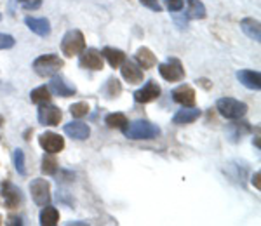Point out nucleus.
Here are the masks:
<instances>
[{"label": "nucleus", "instance_id": "16", "mask_svg": "<svg viewBox=\"0 0 261 226\" xmlns=\"http://www.w3.org/2000/svg\"><path fill=\"white\" fill-rule=\"evenodd\" d=\"M237 78L241 80V83L247 89L252 91H259L261 89V75L259 72H252V70H239Z\"/></svg>", "mask_w": 261, "mask_h": 226}, {"label": "nucleus", "instance_id": "12", "mask_svg": "<svg viewBox=\"0 0 261 226\" xmlns=\"http://www.w3.org/2000/svg\"><path fill=\"white\" fill-rule=\"evenodd\" d=\"M172 99L181 106H193L195 104V91L190 86H179L171 93Z\"/></svg>", "mask_w": 261, "mask_h": 226}, {"label": "nucleus", "instance_id": "28", "mask_svg": "<svg viewBox=\"0 0 261 226\" xmlns=\"http://www.w3.org/2000/svg\"><path fill=\"white\" fill-rule=\"evenodd\" d=\"M120 91H122V87L119 80H117V78H108L107 83L103 86V89H101V93L105 94V98L112 99V98H117V96L120 94Z\"/></svg>", "mask_w": 261, "mask_h": 226}, {"label": "nucleus", "instance_id": "29", "mask_svg": "<svg viewBox=\"0 0 261 226\" xmlns=\"http://www.w3.org/2000/svg\"><path fill=\"white\" fill-rule=\"evenodd\" d=\"M12 160H14L16 171H18V173H19L21 176L27 174V169H24V153H23V150L16 148V150H14V153H12Z\"/></svg>", "mask_w": 261, "mask_h": 226}, {"label": "nucleus", "instance_id": "14", "mask_svg": "<svg viewBox=\"0 0 261 226\" xmlns=\"http://www.w3.org/2000/svg\"><path fill=\"white\" fill-rule=\"evenodd\" d=\"M120 73L129 83H140L143 82V70L134 61H124L120 66Z\"/></svg>", "mask_w": 261, "mask_h": 226}, {"label": "nucleus", "instance_id": "7", "mask_svg": "<svg viewBox=\"0 0 261 226\" xmlns=\"http://www.w3.org/2000/svg\"><path fill=\"white\" fill-rule=\"evenodd\" d=\"M0 195H2V200L7 209H16L21 206V202H23L21 190L9 181H4L2 185H0Z\"/></svg>", "mask_w": 261, "mask_h": 226}, {"label": "nucleus", "instance_id": "3", "mask_svg": "<svg viewBox=\"0 0 261 226\" xmlns=\"http://www.w3.org/2000/svg\"><path fill=\"white\" fill-rule=\"evenodd\" d=\"M86 49V39L81 30H68L61 40V52L66 58L79 56Z\"/></svg>", "mask_w": 261, "mask_h": 226}, {"label": "nucleus", "instance_id": "15", "mask_svg": "<svg viewBox=\"0 0 261 226\" xmlns=\"http://www.w3.org/2000/svg\"><path fill=\"white\" fill-rule=\"evenodd\" d=\"M63 131H65L66 136L73 137V139H77V141H84L91 136L89 125H86L84 122H70L63 127Z\"/></svg>", "mask_w": 261, "mask_h": 226}, {"label": "nucleus", "instance_id": "17", "mask_svg": "<svg viewBox=\"0 0 261 226\" xmlns=\"http://www.w3.org/2000/svg\"><path fill=\"white\" fill-rule=\"evenodd\" d=\"M24 23H27V26L30 28L33 33H37L39 37H47L50 33V23L45 18H30V16H27Z\"/></svg>", "mask_w": 261, "mask_h": 226}, {"label": "nucleus", "instance_id": "32", "mask_svg": "<svg viewBox=\"0 0 261 226\" xmlns=\"http://www.w3.org/2000/svg\"><path fill=\"white\" fill-rule=\"evenodd\" d=\"M24 11H35L42 6V0H16Z\"/></svg>", "mask_w": 261, "mask_h": 226}, {"label": "nucleus", "instance_id": "5", "mask_svg": "<svg viewBox=\"0 0 261 226\" xmlns=\"http://www.w3.org/2000/svg\"><path fill=\"white\" fill-rule=\"evenodd\" d=\"M159 73L167 82H179L185 78V70L181 66V61L176 60V58H171L166 63H161L159 65Z\"/></svg>", "mask_w": 261, "mask_h": 226}, {"label": "nucleus", "instance_id": "6", "mask_svg": "<svg viewBox=\"0 0 261 226\" xmlns=\"http://www.w3.org/2000/svg\"><path fill=\"white\" fill-rule=\"evenodd\" d=\"M30 193H32L33 202H35L37 206L44 207V206H47V204H50V185L45 179H42V178L33 179L30 183Z\"/></svg>", "mask_w": 261, "mask_h": 226}, {"label": "nucleus", "instance_id": "35", "mask_svg": "<svg viewBox=\"0 0 261 226\" xmlns=\"http://www.w3.org/2000/svg\"><path fill=\"white\" fill-rule=\"evenodd\" d=\"M252 185L258 188V190H261V185H259V173H256L254 176H252Z\"/></svg>", "mask_w": 261, "mask_h": 226}, {"label": "nucleus", "instance_id": "18", "mask_svg": "<svg viewBox=\"0 0 261 226\" xmlns=\"http://www.w3.org/2000/svg\"><path fill=\"white\" fill-rule=\"evenodd\" d=\"M199 117H200V110H197V108H193V106H185L183 110H179L172 117V122L176 125H187V124L195 122Z\"/></svg>", "mask_w": 261, "mask_h": 226}, {"label": "nucleus", "instance_id": "27", "mask_svg": "<svg viewBox=\"0 0 261 226\" xmlns=\"http://www.w3.org/2000/svg\"><path fill=\"white\" fill-rule=\"evenodd\" d=\"M30 99H32V103H35V104L49 103V99H50V91H49V87L40 86V87H37V89H33L32 93H30Z\"/></svg>", "mask_w": 261, "mask_h": 226}, {"label": "nucleus", "instance_id": "13", "mask_svg": "<svg viewBox=\"0 0 261 226\" xmlns=\"http://www.w3.org/2000/svg\"><path fill=\"white\" fill-rule=\"evenodd\" d=\"M49 91L56 96H61V98H70V96H73L77 93V89H75L73 86H70V83L61 77H53V80L49 82Z\"/></svg>", "mask_w": 261, "mask_h": 226}, {"label": "nucleus", "instance_id": "24", "mask_svg": "<svg viewBox=\"0 0 261 226\" xmlns=\"http://www.w3.org/2000/svg\"><path fill=\"white\" fill-rule=\"evenodd\" d=\"M105 124H107L110 129H119V131H124V129L127 127L129 120H127V117H125L124 113H110V115H107V119H105Z\"/></svg>", "mask_w": 261, "mask_h": 226}, {"label": "nucleus", "instance_id": "33", "mask_svg": "<svg viewBox=\"0 0 261 226\" xmlns=\"http://www.w3.org/2000/svg\"><path fill=\"white\" fill-rule=\"evenodd\" d=\"M164 4L171 12H179L185 6V0H164Z\"/></svg>", "mask_w": 261, "mask_h": 226}, {"label": "nucleus", "instance_id": "8", "mask_svg": "<svg viewBox=\"0 0 261 226\" xmlns=\"http://www.w3.org/2000/svg\"><path fill=\"white\" fill-rule=\"evenodd\" d=\"M37 117H39V122L42 125H49V127H54V125H60L61 119H63V113L58 106H54V104H40L39 108V113H37Z\"/></svg>", "mask_w": 261, "mask_h": 226}, {"label": "nucleus", "instance_id": "11", "mask_svg": "<svg viewBox=\"0 0 261 226\" xmlns=\"http://www.w3.org/2000/svg\"><path fill=\"white\" fill-rule=\"evenodd\" d=\"M159 96H161V87H159V83L155 80H148L141 89H138L136 93H134V99H136V103L146 104V103L155 101Z\"/></svg>", "mask_w": 261, "mask_h": 226}, {"label": "nucleus", "instance_id": "36", "mask_svg": "<svg viewBox=\"0 0 261 226\" xmlns=\"http://www.w3.org/2000/svg\"><path fill=\"white\" fill-rule=\"evenodd\" d=\"M0 224H2V216H0Z\"/></svg>", "mask_w": 261, "mask_h": 226}, {"label": "nucleus", "instance_id": "1", "mask_svg": "<svg viewBox=\"0 0 261 226\" xmlns=\"http://www.w3.org/2000/svg\"><path fill=\"white\" fill-rule=\"evenodd\" d=\"M129 139H155L161 134L159 125L148 122V120H136L127 124V127L122 131Z\"/></svg>", "mask_w": 261, "mask_h": 226}, {"label": "nucleus", "instance_id": "10", "mask_svg": "<svg viewBox=\"0 0 261 226\" xmlns=\"http://www.w3.org/2000/svg\"><path fill=\"white\" fill-rule=\"evenodd\" d=\"M39 143L40 146L44 148V152L47 153H60L63 148H65V139L60 136V134L56 132H44L40 134L39 137Z\"/></svg>", "mask_w": 261, "mask_h": 226}, {"label": "nucleus", "instance_id": "22", "mask_svg": "<svg viewBox=\"0 0 261 226\" xmlns=\"http://www.w3.org/2000/svg\"><path fill=\"white\" fill-rule=\"evenodd\" d=\"M103 58H107V61L110 63L112 68H120L122 63L125 61V54L120 49H113V47H105L103 49Z\"/></svg>", "mask_w": 261, "mask_h": 226}, {"label": "nucleus", "instance_id": "26", "mask_svg": "<svg viewBox=\"0 0 261 226\" xmlns=\"http://www.w3.org/2000/svg\"><path fill=\"white\" fill-rule=\"evenodd\" d=\"M188 2V18L190 19H204L207 16L205 7L200 0H187Z\"/></svg>", "mask_w": 261, "mask_h": 226}, {"label": "nucleus", "instance_id": "34", "mask_svg": "<svg viewBox=\"0 0 261 226\" xmlns=\"http://www.w3.org/2000/svg\"><path fill=\"white\" fill-rule=\"evenodd\" d=\"M140 4H141V6H145V7H148V9L153 11V12H161L162 11V6H161V2H159V0H140Z\"/></svg>", "mask_w": 261, "mask_h": 226}, {"label": "nucleus", "instance_id": "2", "mask_svg": "<svg viewBox=\"0 0 261 226\" xmlns=\"http://www.w3.org/2000/svg\"><path fill=\"white\" fill-rule=\"evenodd\" d=\"M63 66H65V63L56 54H44L33 61V70L40 77H54L56 73H60Z\"/></svg>", "mask_w": 261, "mask_h": 226}, {"label": "nucleus", "instance_id": "21", "mask_svg": "<svg viewBox=\"0 0 261 226\" xmlns=\"http://www.w3.org/2000/svg\"><path fill=\"white\" fill-rule=\"evenodd\" d=\"M60 223V212L56 207H50L49 204L44 206L40 212V224L42 226H56Z\"/></svg>", "mask_w": 261, "mask_h": 226}, {"label": "nucleus", "instance_id": "23", "mask_svg": "<svg viewBox=\"0 0 261 226\" xmlns=\"http://www.w3.org/2000/svg\"><path fill=\"white\" fill-rule=\"evenodd\" d=\"M226 132H228V137H230L231 143H237V141L242 139L244 134L251 132V127L246 122H235V124H230V127Z\"/></svg>", "mask_w": 261, "mask_h": 226}, {"label": "nucleus", "instance_id": "37", "mask_svg": "<svg viewBox=\"0 0 261 226\" xmlns=\"http://www.w3.org/2000/svg\"><path fill=\"white\" fill-rule=\"evenodd\" d=\"M0 19H2V14H0Z\"/></svg>", "mask_w": 261, "mask_h": 226}, {"label": "nucleus", "instance_id": "20", "mask_svg": "<svg viewBox=\"0 0 261 226\" xmlns=\"http://www.w3.org/2000/svg\"><path fill=\"white\" fill-rule=\"evenodd\" d=\"M241 28L242 32L249 37L251 40L259 42L261 40V28H259V21L254 18H244L241 21Z\"/></svg>", "mask_w": 261, "mask_h": 226}, {"label": "nucleus", "instance_id": "25", "mask_svg": "<svg viewBox=\"0 0 261 226\" xmlns=\"http://www.w3.org/2000/svg\"><path fill=\"white\" fill-rule=\"evenodd\" d=\"M58 160L56 157H54V153H47L45 152V155L42 157V173H44L45 176H54L58 173Z\"/></svg>", "mask_w": 261, "mask_h": 226}, {"label": "nucleus", "instance_id": "19", "mask_svg": "<svg viewBox=\"0 0 261 226\" xmlns=\"http://www.w3.org/2000/svg\"><path fill=\"white\" fill-rule=\"evenodd\" d=\"M134 60H136L138 66H140L141 70H150V68H153V66L157 65V58H155V54L151 52L148 47H140V49H138Z\"/></svg>", "mask_w": 261, "mask_h": 226}, {"label": "nucleus", "instance_id": "30", "mask_svg": "<svg viewBox=\"0 0 261 226\" xmlns=\"http://www.w3.org/2000/svg\"><path fill=\"white\" fill-rule=\"evenodd\" d=\"M70 113L75 117V119H82V117H86L87 113H89V104L84 103V101L71 104V106H70Z\"/></svg>", "mask_w": 261, "mask_h": 226}, {"label": "nucleus", "instance_id": "4", "mask_svg": "<svg viewBox=\"0 0 261 226\" xmlns=\"http://www.w3.org/2000/svg\"><path fill=\"white\" fill-rule=\"evenodd\" d=\"M216 108H218V111H220V115L225 117V119H228V120L242 119V117L247 113V104L239 101V99H233V98L218 99Z\"/></svg>", "mask_w": 261, "mask_h": 226}, {"label": "nucleus", "instance_id": "31", "mask_svg": "<svg viewBox=\"0 0 261 226\" xmlns=\"http://www.w3.org/2000/svg\"><path fill=\"white\" fill-rule=\"evenodd\" d=\"M16 44L14 37L12 35H7V33H0V51H4V49H12Z\"/></svg>", "mask_w": 261, "mask_h": 226}, {"label": "nucleus", "instance_id": "9", "mask_svg": "<svg viewBox=\"0 0 261 226\" xmlns=\"http://www.w3.org/2000/svg\"><path fill=\"white\" fill-rule=\"evenodd\" d=\"M79 65L82 68L87 70H94V72H99L103 70V54H101L98 49H84V51L79 54Z\"/></svg>", "mask_w": 261, "mask_h": 226}]
</instances>
